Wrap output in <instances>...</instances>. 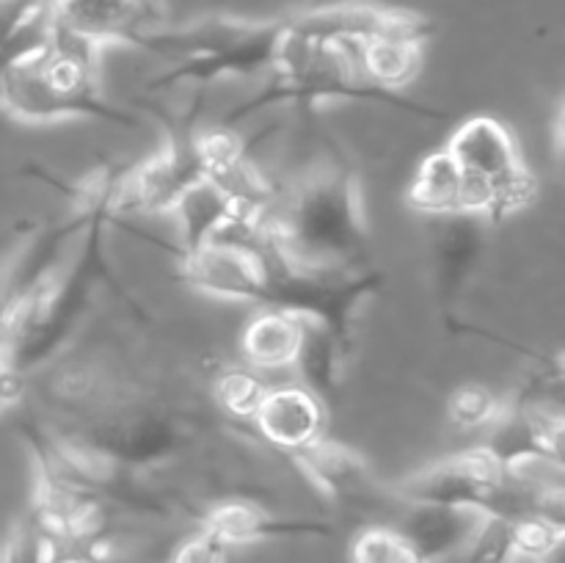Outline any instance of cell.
<instances>
[{
    "instance_id": "6da1fadb",
    "label": "cell",
    "mask_w": 565,
    "mask_h": 563,
    "mask_svg": "<svg viewBox=\"0 0 565 563\" xmlns=\"http://www.w3.org/2000/svg\"><path fill=\"white\" fill-rule=\"evenodd\" d=\"M121 169H99L75 188V208L83 213L81 246L64 270H55L9 320L3 334V364L28 379L61 353L92 307L99 287H114L108 232L116 215Z\"/></svg>"
},
{
    "instance_id": "7a4b0ae2",
    "label": "cell",
    "mask_w": 565,
    "mask_h": 563,
    "mask_svg": "<svg viewBox=\"0 0 565 563\" xmlns=\"http://www.w3.org/2000/svg\"><path fill=\"white\" fill-rule=\"evenodd\" d=\"M268 230L279 252L301 268L323 274L373 268L362 182L342 160L318 166L279 193Z\"/></svg>"
},
{
    "instance_id": "3957f363",
    "label": "cell",
    "mask_w": 565,
    "mask_h": 563,
    "mask_svg": "<svg viewBox=\"0 0 565 563\" xmlns=\"http://www.w3.org/2000/svg\"><path fill=\"white\" fill-rule=\"evenodd\" d=\"M97 55V50L50 28L42 47L0 70V110L25 125L97 119L132 127L136 116L99 92Z\"/></svg>"
},
{
    "instance_id": "277c9868",
    "label": "cell",
    "mask_w": 565,
    "mask_h": 563,
    "mask_svg": "<svg viewBox=\"0 0 565 563\" xmlns=\"http://www.w3.org/2000/svg\"><path fill=\"white\" fill-rule=\"evenodd\" d=\"M287 39V17L243 20V17H202L191 25L160 28L143 50L171 59L169 70L147 83L149 92L193 83L230 81V77L268 75L276 66Z\"/></svg>"
},
{
    "instance_id": "5b68a950",
    "label": "cell",
    "mask_w": 565,
    "mask_h": 563,
    "mask_svg": "<svg viewBox=\"0 0 565 563\" xmlns=\"http://www.w3.org/2000/svg\"><path fill=\"white\" fill-rule=\"evenodd\" d=\"M334 99L384 105V108L425 116V119H447V110L436 108V105H425L419 99L406 97V94L381 92L373 83L364 81L353 50L337 47V44L309 42V39L290 33V28H287V39L281 44L279 61L265 75V86L248 99H243L241 105H235L224 116L221 127L235 130V125L252 119L259 110L274 108V105L312 108V105L334 103Z\"/></svg>"
},
{
    "instance_id": "8992f818",
    "label": "cell",
    "mask_w": 565,
    "mask_h": 563,
    "mask_svg": "<svg viewBox=\"0 0 565 563\" xmlns=\"http://www.w3.org/2000/svg\"><path fill=\"white\" fill-rule=\"evenodd\" d=\"M47 20L55 33L92 50L143 47L166 25L163 0H47Z\"/></svg>"
},
{
    "instance_id": "52a82bcc",
    "label": "cell",
    "mask_w": 565,
    "mask_h": 563,
    "mask_svg": "<svg viewBox=\"0 0 565 563\" xmlns=\"http://www.w3.org/2000/svg\"><path fill=\"white\" fill-rule=\"evenodd\" d=\"M204 177H207V166H204L199 132H182L147 160L121 169L116 210L169 215L182 193Z\"/></svg>"
},
{
    "instance_id": "ba28073f",
    "label": "cell",
    "mask_w": 565,
    "mask_h": 563,
    "mask_svg": "<svg viewBox=\"0 0 565 563\" xmlns=\"http://www.w3.org/2000/svg\"><path fill=\"white\" fill-rule=\"evenodd\" d=\"M287 28L296 36L320 44L356 50L364 42L379 36H414L428 42L436 25L423 14L403 9H390L367 0H348V3H329L318 9L287 14Z\"/></svg>"
},
{
    "instance_id": "9c48e42d",
    "label": "cell",
    "mask_w": 565,
    "mask_h": 563,
    "mask_svg": "<svg viewBox=\"0 0 565 563\" xmlns=\"http://www.w3.org/2000/svg\"><path fill=\"white\" fill-rule=\"evenodd\" d=\"M292 467L320 491L326 500L342 508H384L401 506L395 486L375 475L373 464L353 447L323 436L315 445L287 456Z\"/></svg>"
},
{
    "instance_id": "30bf717a",
    "label": "cell",
    "mask_w": 565,
    "mask_h": 563,
    "mask_svg": "<svg viewBox=\"0 0 565 563\" xmlns=\"http://www.w3.org/2000/svg\"><path fill=\"white\" fill-rule=\"evenodd\" d=\"M180 279L191 290L215 301L263 304L265 270L257 252L232 243H207L191 254H180Z\"/></svg>"
},
{
    "instance_id": "8fae6325",
    "label": "cell",
    "mask_w": 565,
    "mask_h": 563,
    "mask_svg": "<svg viewBox=\"0 0 565 563\" xmlns=\"http://www.w3.org/2000/svg\"><path fill=\"white\" fill-rule=\"evenodd\" d=\"M196 528L218 539L224 546L265 544L281 539H320L331 535L329 522L323 519L287 517V513L268 511L252 500H221L196 513Z\"/></svg>"
},
{
    "instance_id": "7c38bea8",
    "label": "cell",
    "mask_w": 565,
    "mask_h": 563,
    "mask_svg": "<svg viewBox=\"0 0 565 563\" xmlns=\"http://www.w3.org/2000/svg\"><path fill=\"white\" fill-rule=\"evenodd\" d=\"M252 425L265 445L287 458L329 436V408L303 384L268 386Z\"/></svg>"
},
{
    "instance_id": "4fadbf2b",
    "label": "cell",
    "mask_w": 565,
    "mask_h": 563,
    "mask_svg": "<svg viewBox=\"0 0 565 563\" xmlns=\"http://www.w3.org/2000/svg\"><path fill=\"white\" fill-rule=\"evenodd\" d=\"M445 149L456 158L463 174L483 182L486 191L527 166L513 132L494 116H472V119L461 121Z\"/></svg>"
},
{
    "instance_id": "5bb4252c",
    "label": "cell",
    "mask_w": 565,
    "mask_h": 563,
    "mask_svg": "<svg viewBox=\"0 0 565 563\" xmlns=\"http://www.w3.org/2000/svg\"><path fill=\"white\" fill-rule=\"evenodd\" d=\"M406 508V513H403V519L395 528L406 535V541L423 557V563H441L456 555H463L486 522V517L475 511H463V508Z\"/></svg>"
},
{
    "instance_id": "9a60e30c",
    "label": "cell",
    "mask_w": 565,
    "mask_h": 563,
    "mask_svg": "<svg viewBox=\"0 0 565 563\" xmlns=\"http://www.w3.org/2000/svg\"><path fill=\"white\" fill-rule=\"evenodd\" d=\"M441 221L445 226H441L434 248L436 296H439L441 307L452 312L478 270L480 254H483L486 221L472 219V215H452V219Z\"/></svg>"
},
{
    "instance_id": "2e32d148",
    "label": "cell",
    "mask_w": 565,
    "mask_h": 563,
    "mask_svg": "<svg viewBox=\"0 0 565 563\" xmlns=\"http://www.w3.org/2000/svg\"><path fill=\"white\" fill-rule=\"evenodd\" d=\"M351 353V342L340 340L312 320H303V342L292 370H298L301 384L315 392L326 403V408H331L342 401V392H345Z\"/></svg>"
},
{
    "instance_id": "e0dca14e",
    "label": "cell",
    "mask_w": 565,
    "mask_h": 563,
    "mask_svg": "<svg viewBox=\"0 0 565 563\" xmlns=\"http://www.w3.org/2000/svg\"><path fill=\"white\" fill-rule=\"evenodd\" d=\"M303 342V318L281 309H263L257 318L248 320L241 337V351L252 370L274 373L292 370Z\"/></svg>"
},
{
    "instance_id": "ac0fdd59",
    "label": "cell",
    "mask_w": 565,
    "mask_h": 563,
    "mask_svg": "<svg viewBox=\"0 0 565 563\" xmlns=\"http://www.w3.org/2000/svg\"><path fill=\"white\" fill-rule=\"evenodd\" d=\"M463 196H467V174L456 158L445 147L425 155L408 185L412 210L434 219H452L463 215Z\"/></svg>"
},
{
    "instance_id": "d6986e66",
    "label": "cell",
    "mask_w": 565,
    "mask_h": 563,
    "mask_svg": "<svg viewBox=\"0 0 565 563\" xmlns=\"http://www.w3.org/2000/svg\"><path fill=\"white\" fill-rule=\"evenodd\" d=\"M237 204L215 185L210 177L199 180L196 185L188 188L174 204L169 215L177 221V237H180V254H191L196 248L207 246L221 226L237 215Z\"/></svg>"
},
{
    "instance_id": "ffe728a7",
    "label": "cell",
    "mask_w": 565,
    "mask_h": 563,
    "mask_svg": "<svg viewBox=\"0 0 565 563\" xmlns=\"http://www.w3.org/2000/svg\"><path fill=\"white\" fill-rule=\"evenodd\" d=\"M423 39L379 36L353 50V55L364 81L381 92L403 94V88L412 86L423 70Z\"/></svg>"
},
{
    "instance_id": "44dd1931",
    "label": "cell",
    "mask_w": 565,
    "mask_h": 563,
    "mask_svg": "<svg viewBox=\"0 0 565 563\" xmlns=\"http://www.w3.org/2000/svg\"><path fill=\"white\" fill-rule=\"evenodd\" d=\"M508 541L519 563H550L561 555L565 541V524L561 517H535L508 522Z\"/></svg>"
},
{
    "instance_id": "7402d4cb",
    "label": "cell",
    "mask_w": 565,
    "mask_h": 563,
    "mask_svg": "<svg viewBox=\"0 0 565 563\" xmlns=\"http://www.w3.org/2000/svg\"><path fill=\"white\" fill-rule=\"evenodd\" d=\"M265 392H268V384L252 368H230L215 375L213 381L215 406L230 414V417H235L237 423H252Z\"/></svg>"
},
{
    "instance_id": "603a6c76",
    "label": "cell",
    "mask_w": 565,
    "mask_h": 563,
    "mask_svg": "<svg viewBox=\"0 0 565 563\" xmlns=\"http://www.w3.org/2000/svg\"><path fill=\"white\" fill-rule=\"evenodd\" d=\"M502 412V397L486 384H463L447 401V417L461 431H486Z\"/></svg>"
},
{
    "instance_id": "cb8c5ba5",
    "label": "cell",
    "mask_w": 565,
    "mask_h": 563,
    "mask_svg": "<svg viewBox=\"0 0 565 563\" xmlns=\"http://www.w3.org/2000/svg\"><path fill=\"white\" fill-rule=\"evenodd\" d=\"M351 563H423L397 528H367L353 539Z\"/></svg>"
},
{
    "instance_id": "d4e9b609",
    "label": "cell",
    "mask_w": 565,
    "mask_h": 563,
    "mask_svg": "<svg viewBox=\"0 0 565 563\" xmlns=\"http://www.w3.org/2000/svg\"><path fill=\"white\" fill-rule=\"evenodd\" d=\"M0 563H58V544L39 528L31 513H25L11 530Z\"/></svg>"
},
{
    "instance_id": "484cf974",
    "label": "cell",
    "mask_w": 565,
    "mask_h": 563,
    "mask_svg": "<svg viewBox=\"0 0 565 563\" xmlns=\"http://www.w3.org/2000/svg\"><path fill=\"white\" fill-rule=\"evenodd\" d=\"M226 555H230V546H224L218 539L196 528L191 539L182 541L171 563H226Z\"/></svg>"
},
{
    "instance_id": "4316f807",
    "label": "cell",
    "mask_w": 565,
    "mask_h": 563,
    "mask_svg": "<svg viewBox=\"0 0 565 563\" xmlns=\"http://www.w3.org/2000/svg\"><path fill=\"white\" fill-rule=\"evenodd\" d=\"M22 386H25V379L6 368V364H0V417L9 408H14V403L22 397Z\"/></svg>"
},
{
    "instance_id": "83f0119b",
    "label": "cell",
    "mask_w": 565,
    "mask_h": 563,
    "mask_svg": "<svg viewBox=\"0 0 565 563\" xmlns=\"http://www.w3.org/2000/svg\"><path fill=\"white\" fill-rule=\"evenodd\" d=\"M0 364H3V329H0Z\"/></svg>"
}]
</instances>
